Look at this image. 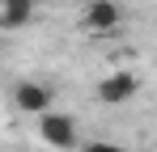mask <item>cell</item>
<instances>
[{"label":"cell","mask_w":157,"mask_h":152,"mask_svg":"<svg viewBox=\"0 0 157 152\" xmlns=\"http://www.w3.org/2000/svg\"><path fill=\"white\" fill-rule=\"evenodd\" d=\"M38 139H43L47 148L72 152V148H77V123H72V114H55V110H47V114L38 118Z\"/></svg>","instance_id":"obj_1"},{"label":"cell","mask_w":157,"mask_h":152,"mask_svg":"<svg viewBox=\"0 0 157 152\" xmlns=\"http://www.w3.org/2000/svg\"><path fill=\"white\" fill-rule=\"evenodd\" d=\"M136 89H140V76L128 72V68H119V72H110L98 80V101L102 106H123V101L136 97Z\"/></svg>","instance_id":"obj_2"},{"label":"cell","mask_w":157,"mask_h":152,"mask_svg":"<svg viewBox=\"0 0 157 152\" xmlns=\"http://www.w3.org/2000/svg\"><path fill=\"white\" fill-rule=\"evenodd\" d=\"M119 21H123L119 0H89V4L81 9V25H85L89 34H106V30H115Z\"/></svg>","instance_id":"obj_3"},{"label":"cell","mask_w":157,"mask_h":152,"mask_svg":"<svg viewBox=\"0 0 157 152\" xmlns=\"http://www.w3.org/2000/svg\"><path fill=\"white\" fill-rule=\"evenodd\" d=\"M51 101H55V93L43 80H21V85L13 89V106H17L21 114H38V118H43V114L51 110Z\"/></svg>","instance_id":"obj_4"},{"label":"cell","mask_w":157,"mask_h":152,"mask_svg":"<svg viewBox=\"0 0 157 152\" xmlns=\"http://www.w3.org/2000/svg\"><path fill=\"white\" fill-rule=\"evenodd\" d=\"M34 21V0H0V30H26Z\"/></svg>","instance_id":"obj_5"},{"label":"cell","mask_w":157,"mask_h":152,"mask_svg":"<svg viewBox=\"0 0 157 152\" xmlns=\"http://www.w3.org/2000/svg\"><path fill=\"white\" fill-rule=\"evenodd\" d=\"M77 152H128V148H119V144H110V139H94V144H85V148Z\"/></svg>","instance_id":"obj_6"}]
</instances>
